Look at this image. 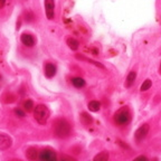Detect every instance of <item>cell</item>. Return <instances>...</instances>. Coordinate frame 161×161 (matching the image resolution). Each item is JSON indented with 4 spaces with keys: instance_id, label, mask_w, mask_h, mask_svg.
<instances>
[{
    "instance_id": "cell-1",
    "label": "cell",
    "mask_w": 161,
    "mask_h": 161,
    "mask_svg": "<svg viewBox=\"0 0 161 161\" xmlns=\"http://www.w3.org/2000/svg\"><path fill=\"white\" fill-rule=\"evenodd\" d=\"M34 116H35V120L39 124H45L47 122L48 118H49V110L44 104H39V105H37L35 108Z\"/></svg>"
},
{
    "instance_id": "cell-2",
    "label": "cell",
    "mask_w": 161,
    "mask_h": 161,
    "mask_svg": "<svg viewBox=\"0 0 161 161\" xmlns=\"http://www.w3.org/2000/svg\"><path fill=\"white\" fill-rule=\"evenodd\" d=\"M55 133L59 138H66L70 133V125L66 120H58L55 123Z\"/></svg>"
},
{
    "instance_id": "cell-3",
    "label": "cell",
    "mask_w": 161,
    "mask_h": 161,
    "mask_svg": "<svg viewBox=\"0 0 161 161\" xmlns=\"http://www.w3.org/2000/svg\"><path fill=\"white\" fill-rule=\"evenodd\" d=\"M131 120V114L130 111L126 108H122L114 114V121L115 123H118L119 125H125L130 122Z\"/></svg>"
},
{
    "instance_id": "cell-4",
    "label": "cell",
    "mask_w": 161,
    "mask_h": 161,
    "mask_svg": "<svg viewBox=\"0 0 161 161\" xmlns=\"http://www.w3.org/2000/svg\"><path fill=\"white\" fill-rule=\"evenodd\" d=\"M45 9H46V16L48 19H54L55 16V3L54 0H45Z\"/></svg>"
},
{
    "instance_id": "cell-5",
    "label": "cell",
    "mask_w": 161,
    "mask_h": 161,
    "mask_svg": "<svg viewBox=\"0 0 161 161\" xmlns=\"http://www.w3.org/2000/svg\"><path fill=\"white\" fill-rule=\"evenodd\" d=\"M148 132H149V125L148 124H143V125H141L140 128L136 131L134 138H136V141H142L147 136Z\"/></svg>"
},
{
    "instance_id": "cell-6",
    "label": "cell",
    "mask_w": 161,
    "mask_h": 161,
    "mask_svg": "<svg viewBox=\"0 0 161 161\" xmlns=\"http://www.w3.org/2000/svg\"><path fill=\"white\" fill-rule=\"evenodd\" d=\"M56 158H57V157H56L55 152L52 150H48V149L43 150L39 154V159L42 161H55Z\"/></svg>"
},
{
    "instance_id": "cell-7",
    "label": "cell",
    "mask_w": 161,
    "mask_h": 161,
    "mask_svg": "<svg viewBox=\"0 0 161 161\" xmlns=\"http://www.w3.org/2000/svg\"><path fill=\"white\" fill-rule=\"evenodd\" d=\"M13 143L11 138H9L6 134H0V150H6V149L10 148Z\"/></svg>"
},
{
    "instance_id": "cell-8",
    "label": "cell",
    "mask_w": 161,
    "mask_h": 161,
    "mask_svg": "<svg viewBox=\"0 0 161 161\" xmlns=\"http://www.w3.org/2000/svg\"><path fill=\"white\" fill-rule=\"evenodd\" d=\"M20 39H21V43L25 46H27V47H31V46H34V44H35V39H34L33 36L29 35V34H23L21 37H20Z\"/></svg>"
},
{
    "instance_id": "cell-9",
    "label": "cell",
    "mask_w": 161,
    "mask_h": 161,
    "mask_svg": "<svg viewBox=\"0 0 161 161\" xmlns=\"http://www.w3.org/2000/svg\"><path fill=\"white\" fill-rule=\"evenodd\" d=\"M45 74L48 78H52L56 75V66L52 63H47L45 65Z\"/></svg>"
},
{
    "instance_id": "cell-10",
    "label": "cell",
    "mask_w": 161,
    "mask_h": 161,
    "mask_svg": "<svg viewBox=\"0 0 161 161\" xmlns=\"http://www.w3.org/2000/svg\"><path fill=\"white\" fill-rule=\"evenodd\" d=\"M136 73L134 72V70H132V72L129 73L128 77H126V82H125L126 87H131V86L133 85L134 80H136Z\"/></svg>"
},
{
    "instance_id": "cell-11",
    "label": "cell",
    "mask_w": 161,
    "mask_h": 161,
    "mask_svg": "<svg viewBox=\"0 0 161 161\" xmlns=\"http://www.w3.org/2000/svg\"><path fill=\"white\" fill-rule=\"evenodd\" d=\"M88 108L92 112H97L101 108V103L97 102V101H91L90 103H88Z\"/></svg>"
},
{
    "instance_id": "cell-12",
    "label": "cell",
    "mask_w": 161,
    "mask_h": 161,
    "mask_svg": "<svg viewBox=\"0 0 161 161\" xmlns=\"http://www.w3.org/2000/svg\"><path fill=\"white\" fill-rule=\"evenodd\" d=\"M72 84H73L75 87L80 88V87H83L85 85V80H83L82 77H74L72 80Z\"/></svg>"
},
{
    "instance_id": "cell-13",
    "label": "cell",
    "mask_w": 161,
    "mask_h": 161,
    "mask_svg": "<svg viewBox=\"0 0 161 161\" xmlns=\"http://www.w3.org/2000/svg\"><path fill=\"white\" fill-rule=\"evenodd\" d=\"M67 45L72 50H76V49H78V47H80V44H78V42L76 39H74V38H68V39H67Z\"/></svg>"
},
{
    "instance_id": "cell-14",
    "label": "cell",
    "mask_w": 161,
    "mask_h": 161,
    "mask_svg": "<svg viewBox=\"0 0 161 161\" xmlns=\"http://www.w3.org/2000/svg\"><path fill=\"white\" fill-rule=\"evenodd\" d=\"M26 157H27L28 159H30V160H35V159L37 158V150H36L35 148L28 149L27 152H26Z\"/></svg>"
},
{
    "instance_id": "cell-15",
    "label": "cell",
    "mask_w": 161,
    "mask_h": 161,
    "mask_svg": "<svg viewBox=\"0 0 161 161\" xmlns=\"http://www.w3.org/2000/svg\"><path fill=\"white\" fill-rule=\"evenodd\" d=\"M108 159V153L103 151V152H101L98 153L97 156L94 157V161H106Z\"/></svg>"
},
{
    "instance_id": "cell-16",
    "label": "cell",
    "mask_w": 161,
    "mask_h": 161,
    "mask_svg": "<svg viewBox=\"0 0 161 161\" xmlns=\"http://www.w3.org/2000/svg\"><path fill=\"white\" fill-rule=\"evenodd\" d=\"M34 102L31 100H27L24 103V108H25V111H27V112H31V111L34 110Z\"/></svg>"
},
{
    "instance_id": "cell-17",
    "label": "cell",
    "mask_w": 161,
    "mask_h": 161,
    "mask_svg": "<svg viewBox=\"0 0 161 161\" xmlns=\"http://www.w3.org/2000/svg\"><path fill=\"white\" fill-rule=\"evenodd\" d=\"M151 85H152V82H151V80H146L143 82V84L141 85V87H140V90L142 91V92H144V91H148L149 88L151 87Z\"/></svg>"
},
{
    "instance_id": "cell-18",
    "label": "cell",
    "mask_w": 161,
    "mask_h": 161,
    "mask_svg": "<svg viewBox=\"0 0 161 161\" xmlns=\"http://www.w3.org/2000/svg\"><path fill=\"white\" fill-rule=\"evenodd\" d=\"M82 121H83L84 124H86V125H87V124L92 123V118H91L87 113H83V114H82Z\"/></svg>"
},
{
    "instance_id": "cell-19",
    "label": "cell",
    "mask_w": 161,
    "mask_h": 161,
    "mask_svg": "<svg viewBox=\"0 0 161 161\" xmlns=\"http://www.w3.org/2000/svg\"><path fill=\"white\" fill-rule=\"evenodd\" d=\"M76 57H77V58H78V59H83V60H86V62H90V63L94 64V65L98 66V67H101V68H104V66H103V65H102V64L97 63V62H94V60H91V59H87V58L83 57V56H78V55H76Z\"/></svg>"
},
{
    "instance_id": "cell-20",
    "label": "cell",
    "mask_w": 161,
    "mask_h": 161,
    "mask_svg": "<svg viewBox=\"0 0 161 161\" xmlns=\"http://www.w3.org/2000/svg\"><path fill=\"white\" fill-rule=\"evenodd\" d=\"M15 113H16V115H18L19 118H24V116H25V113H24L21 110H19V108H16Z\"/></svg>"
},
{
    "instance_id": "cell-21",
    "label": "cell",
    "mask_w": 161,
    "mask_h": 161,
    "mask_svg": "<svg viewBox=\"0 0 161 161\" xmlns=\"http://www.w3.org/2000/svg\"><path fill=\"white\" fill-rule=\"evenodd\" d=\"M138 160H148V158L147 157H144V156H140V157H138Z\"/></svg>"
},
{
    "instance_id": "cell-22",
    "label": "cell",
    "mask_w": 161,
    "mask_h": 161,
    "mask_svg": "<svg viewBox=\"0 0 161 161\" xmlns=\"http://www.w3.org/2000/svg\"><path fill=\"white\" fill-rule=\"evenodd\" d=\"M6 3V0H0V8H3Z\"/></svg>"
},
{
    "instance_id": "cell-23",
    "label": "cell",
    "mask_w": 161,
    "mask_h": 161,
    "mask_svg": "<svg viewBox=\"0 0 161 161\" xmlns=\"http://www.w3.org/2000/svg\"><path fill=\"white\" fill-rule=\"evenodd\" d=\"M160 74H161V64H160Z\"/></svg>"
}]
</instances>
